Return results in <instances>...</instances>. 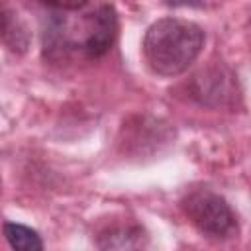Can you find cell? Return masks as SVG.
<instances>
[{"label": "cell", "instance_id": "5", "mask_svg": "<svg viewBox=\"0 0 251 251\" xmlns=\"http://www.w3.org/2000/svg\"><path fill=\"white\" fill-rule=\"evenodd\" d=\"M29 29L18 12L6 4L0 6V43L12 53H25L29 47Z\"/></svg>", "mask_w": 251, "mask_h": 251}, {"label": "cell", "instance_id": "2", "mask_svg": "<svg viewBox=\"0 0 251 251\" xmlns=\"http://www.w3.org/2000/svg\"><path fill=\"white\" fill-rule=\"evenodd\" d=\"M204 29L182 18H161L153 22L143 37V57L159 76L184 73L200 55Z\"/></svg>", "mask_w": 251, "mask_h": 251}, {"label": "cell", "instance_id": "6", "mask_svg": "<svg viewBox=\"0 0 251 251\" xmlns=\"http://www.w3.org/2000/svg\"><path fill=\"white\" fill-rule=\"evenodd\" d=\"M231 75H224L222 71H204L202 76H194V96H198L206 104H224L233 96Z\"/></svg>", "mask_w": 251, "mask_h": 251}, {"label": "cell", "instance_id": "4", "mask_svg": "<svg viewBox=\"0 0 251 251\" xmlns=\"http://www.w3.org/2000/svg\"><path fill=\"white\" fill-rule=\"evenodd\" d=\"M100 251H141L143 229L135 224H114L96 237Z\"/></svg>", "mask_w": 251, "mask_h": 251}, {"label": "cell", "instance_id": "7", "mask_svg": "<svg viewBox=\"0 0 251 251\" xmlns=\"http://www.w3.org/2000/svg\"><path fill=\"white\" fill-rule=\"evenodd\" d=\"M2 231L12 251H43V241L39 233L24 224L6 222L2 226Z\"/></svg>", "mask_w": 251, "mask_h": 251}, {"label": "cell", "instance_id": "1", "mask_svg": "<svg viewBox=\"0 0 251 251\" xmlns=\"http://www.w3.org/2000/svg\"><path fill=\"white\" fill-rule=\"evenodd\" d=\"M47 12L41 22L43 57L51 63L98 59L114 43L118 14L112 4L92 2H43Z\"/></svg>", "mask_w": 251, "mask_h": 251}, {"label": "cell", "instance_id": "3", "mask_svg": "<svg viewBox=\"0 0 251 251\" xmlns=\"http://www.w3.org/2000/svg\"><path fill=\"white\" fill-rule=\"evenodd\" d=\"M182 212L188 222L206 237L226 239L237 233V218L226 198L216 194L210 188L190 190L182 202Z\"/></svg>", "mask_w": 251, "mask_h": 251}]
</instances>
